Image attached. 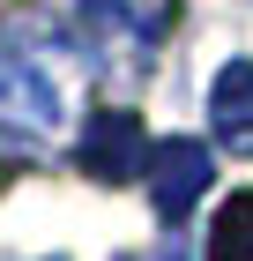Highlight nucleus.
<instances>
[{
  "instance_id": "nucleus-2",
  "label": "nucleus",
  "mask_w": 253,
  "mask_h": 261,
  "mask_svg": "<svg viewBox=\"0 0 253 261\" xmlns=\"http://www.w3.org/2000/svg\"><path fill=\"white\" fill-rule=\"evenodd\" d=\"M172 15H179V0H82V30L112 75L149 67V53L172 38Z\"/></svg>"
},
{
  "instance_id": "nucleus-5",
  "label": "nucleus",
  "mask_w": 253,
  "mask_h": 261,
  "mask_svg": "<svg viewBox=\"0 0 253 261\" xmlns=\"http://www.w3.org/2000/svg\"><path fill=\"white\" fill-rule=\"evenodd\" d=\"M209 120L223 142H253V60H231L209 90Z\"/></svg>"
},
{
  "instance_id": "nucleus-6",
  "label": "nucleus",
  "mask_w": 253,
  "mask_h": 261,
  "mask_svg": "<svg viewBox=\"0 0 253 261\" xmlns=\"http://www.w3.org/2000/svg\"><path fill=\"white\" fill-rule=\"evenodd\" d=\"M209 261H253V194L238 187L209 224Z\"/></svg>"
},
{
  "instance_id": "nucleus-1",
  "label": "nucleus",
  "mask_w": 253,
  "mask_h": 261,
  "mask_svg": "<svg viewBox=\"0 0 253 261\" xmlns=\"http://www.w3.org/2000/svg\"><path fill=\"white\" fill-rule=\"evenodd\" d=\"M75 112V53L45 22L0 30V157H45Z\"/></svg>"
},
{
  "instance_id": "nucleus-4",
  "label": "nucleus",
  "mask_w": 253,
  "mask_h": 261,
  "mask_svg": "<svg viewBox=\"0 0 253 261\" xmlns=\"http://www.w3.org/2000/svg\"><path fill=\"white\" fill-rule=\"evenodd\" d=\"M209 194V142H156L149 149V201H156V217L179 224L194 201Z\"/></svg>"
},
{
  "instance_id": "nucleus-3",
  "label": "nucleus",
  "mask_w": 253,
  "mask_h": 261,
  "mask_svg": "<svg viewBox=\"0 0 253 261\" xmlns=\"http://www.w3.org/2000/svg\"><path fill=\"white\" fill-rule=\"evenodd\" d=\"M149 149L156 142L142 135V120L127 112V105H104V112H90L75 135V164L90 172V179L119 187V179H134V172H149Z\"/></svg>"
}]
</instances>
